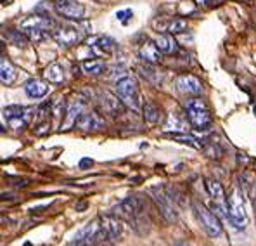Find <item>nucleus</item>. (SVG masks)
Listing matches in <instances>:
<instances>
[{
	"label": "nucleus",
	"instance_id": "1a4fd4ad",
	"mask_svg": "<svg viewBox=\"0 0 256 246\" xmlns=\"http://www.w3.org/2000/svg\"><path fill=\"white\" fill-rule=\"evenodd\" d=\"M150 194H152V199L156 203L160 213L164 217V220L170 222V224H175L178 220V211H176L175 201H172V198L160 187H152L150 189Z\"/></svg>",
	"mask_w": 256,
	"mask_h": 246
},
{
	"label": "nucleus",
	"instance_id": "ddd939ff",
	"mask_svg": "<svg viewBox=\"0 0 256 246\" xmlns=\"http://www.w3.org/2000/svg\"><path fill=\"white\" fill-rule=\"evenodd\" d=\"M175 85L178 92L186 94V96H199L202 92V85L199 78L192 77V75H180L175 80Z\"/></svg>",
	"mask_w": 256,
	"mask_h": 246
},
{
	"label": "nucleus",
	"instance_id": "39448f33",
	"mask_svg": "<svg viewBox=\"0 0 256 246\" xmlns=\"http://www.w3.org/2000/svg\"><path fill=\"white\" fill-rule=\"evenodd\" d=\"M227 211L230 217V225L237 230H244L248 225V215H246V206H244V198L242 192L239 189H234L232 194L228 196L227 201Z\"/></svg>",
	"mask_w": 256,
	"mask_h": 246
},
{
	"label": "nucleus",
	"instance_id": "a878e982",
	"mask_svg": "<svg viewBox=\"0 0 256 246\" xmlns=\"http://www.w3.org/2000/svg\"><path fill=\"white\" fill-rule=\"evenodd\" d=\"M206 189H208L210 196H212V199L214 203H222V205H224L225 191L220 182H216V180H206Z\"/></svg>",
	"mask_w": 256,
	"mask_h": 246
},
{
	"label": "nucleus",
	"instance_id": "72a5a7b5",
	"mask_svg": "<svg viewBox=\"0 0 256 246\" xmlns=\"http://www.w3.org/2000/svg\"><path fill=\"white\" fill-rule=\"evenodd\" d=\"M253 196H254V198H253V205H254V208H256V191H254V194H253Z\"/></svg>",
	"mask_w": 256,
	"mask_h": 246
},
{
	"label": "nucleus",
	"instance_id": "2eb2a0df",
	"mask_svg": "<svg viewBox=\"0 0 256 246\" xmlns=\"http://www.w3.org/2000/svg\"><path fill=\"white\" fill-rule=\"evenodd\" d=\"M104 127V122L99 118V115L92 111H85L84 115L80 116V120L76 122V128L84 132H96V130H100Z\"/></svg>",
	"mask_w": 256,
	"mask_h": 246
},
{
	"label": "nucleus",
	"instance_id": "7ed1b4c3",
	"mask_svg": "<svg viewBox=\"0 0 256 246\" xmlns=\"http://www.w3.org/2000/svg\"><path fill=\"white\" fill-rule=\"evenodd\" d=\"M38 115V109L32 108H24V106H7L2 109V118L4 122H7V127H10L12 130L20 132L26 125H30L33 122V118Z\"/></svg>",
	"mask_w": 256,
	"mask_h": 246
},
{
	"label": "nucleus",
	"instance_id": "b1692460",
	"mask_svg": "<svg viewBox=\"0 0 256 246\" xmlns=\"http://www.w3.org/2000/svg\"><path fill=\"white\" fill-rule=\"evenodd\" d=\"M142 115H144V120L150 125H156L161 122V109L158 108L156 104L152 103H144L142 106Z\"/></svg>",
	"mask_w": 256,
	"mask_h": 246
},
{
	"label": "nucleus",
	"instance_id": "20e7f679",
	"mask_svg": "<svg viewBox=\"0 0 256 246\" xmlns=\"http://www.w3.org/2000/svg\"><path fill=\"white\" fill-rule=\"evenodd\" d=\"M109 239V236L104 230L102 224H100V218L97 220H92L88 222L85 227H82L76 234H74V239H73V244L76 246H96V244H100L102 241Z\"/></svg>",
	"mask_w": 256,
	"mask_h": 246
},
{
	"label": "nucleus",
	"instance_id": "c756f323",
	"mask_svg": "<svg viewBox=\"0 0 256 246\" xmlns=\"http://www.w3.org/2000/svg\"><path fill=\"white\" fill-rule=\"evenodd\" d=\"M66 113H68L66 104H64L62 99H59V97H58V101H54V103H52V115H54L56 120H61Z\"/></svg>",
	"mask_w": 256,
	"mask_h": 246
},
{
	"label": "nucleus",
	"instance_id": "393cba45",
	"mask_svg": "<svg viewBox=\"0 0 256 246\" xmlns=\"http://www.w3.org/2000/svg\"><path fill=\"white\" fill-rule=\"evenodd\" d=\"M22 32H24V35L28 37V40L32 44H42V42L48 40V37H52L50 30H44V28H26Z\"/></svg>",
	"mask_w": 256,
	"mask_h": 246
},
{
	"label": "nucleus",
	"instance_id": "0eeeda50",
	"mask_svg": "<svg viewBox=\"0 0 256 246\" xmlns=\"http://www.w3.org/2000/svg\"><path fill=\"white\" fill-rule=\"evenodd\" d=\"M52 39L61 47H73L85 39V32L74 25H61L52 30Z\"/></svg>",
	"mask_w": 256,
	"mask_h": 246
},
{
	"label": "nucleus",
	"instance_id": "dca6fc26",
	"mask_svg": "<svg viewBox=\"0 0 256 246\" xmlns=\"http://www.w3.org/2000/svg\"><path fill=\"white\" fill-rule=\"evenodd\" d=\"M26 28H44V30H54L56 25L50 18L42 16V14H33V16H28L26 20L21 21V30Z\"/></svg>",
	"mask_w": 256,
	"mask_h": 246
},
{
	"label": "nucleus",
	"instance_id": "f03ea898",
	"mask_svg": "<svg viewBox=\"0 0 256 246\" xmlns=\"http://www.w3.org/2000/svg\"><path fill=\"white\" fill-rule=\"evenodd\" d=\"M116 96L122 99V103L126 106L128 109L138 113L142 109V99H140V90H138V83L132 75H125V77L116 80Z\"/></svg>",
	"mask_w": 256,
	"mask_h": 246
},
{
	"label": "nucleus",
	"instance_id": "a211bd4d",
	"mask_svg": "<svg viewBox=\"0 0 256 246\" xmlns=\"http://www.w3.org/2000/svg\"><path fill=\"white\" fill-rule=\"evenodd\" d=\"M100 224H102L104 230L109 236V239H118L123 232V227H122V222H120L118 217H112V215H104L100 217Z\"/></svg>",
	"mask_w": 256,
	"mask_h": 246
},
{
	"label": "nucleus",
	"instance_id": "5701e85b",
	"mask_svg": "<svg viewBox=\"0 0 256 246\" xmlns=\"http://www.w3.org/2000/svg\"><path fill=\"white\" fill-rule=\"evenodd\" d=\"M85 113L84 106L80 103H73L68 106V113H66V123H64V130H68V128L71 127H76V122L80 120V116Z\"/></svg>",
	"mask_w": 256,
	"mask_h": 246
},
{
	"label": "nucleus",
	"instance_id": "cd10ccee",
	"mask_svg": "<svg viewBox=\"0 0 256 246\" xmlns=\"http://www.w3.org/2000/svg\"><path fill=\"white\" fill-rule=\"evenodd\" d=\"M152 66H154V64L146 63V66H144V64H140V66H138V70H140V75L146 78V80H149L152 83H158L161 80V77H160V73H158V71H154Z\"/></svg>",
	"mask_w": 256,
	"mask_h": 246
},
{
	"label": "nucleus",
	"instance_id": "c85d7f7f",
	"mask_svg": "<svg viewBox=\"0 0 256 246\" xmlns=\"http://www.w3.org/2000/svg\"><path fill=\"white\" fill-rule=\"evenodd\" d=\"M172 139L180 144H187V146H190V147H201L198 144V141H196V137H192L189 134H184V132H173Z\"/></svg>",
	"mask_w": 256,
	"mask_h": 246
},
{
	"label": "nucleus",
	"instance_id": "412c9836",
	"mask_svg": "<svg viewBox=\"0 0 256 246\" xmlns=\"http://www.w3.org/2000/svg\"><path fill=\"white\" fill-rule=\"evenodd\" d=\"M44 77L47 82L50 83H62L64 78H66V71H64L62 64L59 63H50L44 71Z\"/></svg>",
	"mask_w": 256,
	"mask_h": 246
},
{
	"label": "nucleus",
	"instance_id": "aec40b11",
	"mask_svg": "<svg viewBox=\"0 0 256 246\" xmlns=\"http://www.w3.org/2000/svg\"><path fill=\"white\" fill-rule=\"evenodd\" d=\"M154 42H156L158 49H160L163 54H176L178 52V44H176V40L173 39V35H158L156 39H154Z\"/></svg>",
	"mask_w": 256,
	"mask_h": 246
},
{
	"label": "nucleus",
	"instance_id": "2f4dec72",
	"mask_svg": "<svg viewBox=\"0 0 256 246\" xmlns=\"http://www.w3.org/2000/svg\"><path fill=\"white\" fill-rule=\"evenodd\" d=\"M134 16V13H132V9H123V11H118L116 13V18H118L122 23H128V20Z\"/></svg>",
	"mask_w": 256,
	"mask_h": 246
},
{
	"label": "nucleus",
	"instance_id": "6ab92c4d",
	"mask_svg": "<svg viewBox=\"0 0 256 246\" xmlns=\"http://www.w3.org/2000/svg\"><path fill=\"white\" fill-rule=\"evenodd\" d=\"M16 78H18V71L12 66V63L6 58L0 59V82L4 85H10V83L16 82Z\"/></svg>",
	"mask_w": 256,
	"mask_h": 246
},
{
	"label": "nucleus",
	"instance_id": "4be33fe9",
	"mask_svg": "<svg viewBox=\"0 0 256 246\" xmlns=\"http://www.w3.org/2000/svg\"><path fill=\"white\" fill-rule=\"evenodd\" d=\"M82 70L90 77H100V75L106 73L108 66L102 59H86V61L82 63Z\"/></svg>",
	"mask_w": 256,
	"mask_h": 246
},
{
	"label": "nucleus",
	"instance_id": "f3484780",
	"mask_svg": "<svg viewBox=\"0 0 256 246\" xmlns=\"http://www.w3.org/2000/svg\"><path fill=\"white\" fill-rule=\"evenodd\" d=\"M24 90L32 99H42L48 94V85L47 82L40 80V78H30L24 83Z\"/></svg>",
	"mask_w": 256,
	"mask_h": 246
},
{
	"label": "nucleus",
	"instance_id": "9b49d317",
	"mask_svg": "<svg viewBox=\"0 0 256 246\" xmlns=\"http://www.w3.org/2000/svg\"><path fill=\"white\" fill-rule=\"evenodd\" d=\"M54 9L59 16L66 18V20H84L85 18V6L80 2H73V0H56Z\"/></svg>",
	"mask_w": 256,
	"mask_h": 246
},
{
	"label": "nucleus",
	"instance_id": "f704fd0d",
	"mask_svg": "<svg viewBox=\"0 0 256 246\" xmlns=\"http://www.w3.org/2000/svg\"><path fill=\"white\" fill-rule=\"evenodd\" d=\"M175 246H189V244H187V243H176Z\"/></svg>",
	"mask_w": 256,
	"mask_h": 246
},
{
	"label": "nucleus",
	"instance_id": "7c9ffc66",
	"mask_svg": "<svg viewBox=\"0 0 256 246\" xmlns=\"http://www.w3.org/2000/svg\"><path fill=\"white\" fill-rule=\"evenodd\" d=\"M9 40H12V44L14 45H18V47H24L26 44H28V37L24 35V32H12V33H9Z\"/></svg>",
	"mask_w": 256,
	"mask_h": 246
},
{
	"label": "nucleus",
	"instance_id": "9d476101",
	"mask_svg": "<svg viewBox=\"0 0 256 246\" xmlns=\"http://www.w3.org/2000/svg\"><path fill=\"white\" fill-rule=\"evenodd\" d=\"M86 45L90 47L92 54L96 58H104V56H112L118 49V44L116 40H112L111 37L108 35H97L92 37V39L86 40Z\"/></svg>",
	"mask_w": 256,
	"mask_h": 246
},
{
	"label": "nucleus",
	"instance_id": "423d86ee",
	"mask_svg": "<svg viewBox=\"0 0 256 246\" xmlns=\"http://www.w3.org/2000/svg\"><path fill=\"white\" fill-rule=\"evenodd\" d=\"M186 115H187V118H189V122L194 125L196 128H199V130H201V128H206L210 123H212L210 109L201 97H192V99L187 101Z\"/></svg>",
	"mask_w": 256,
	"mask_h": 246
},
{
	"label": "nucleus",
	"instance_id": "f257e3e1",
	"mask_svg": "<svg viewBox=\"0 0 256 246\" xmlns=\"http://www.w3.org/2000/svg\"><path fill=\"white\" fill-rule=\"evenodd\" d=\"M112 211H114L116 217H122L130 222V225L134 227L138 234L149 232V229H150L149 215L144 206V201H142L138 196H128V198L123 199Z\"/></svg>",
	"mask_w": 256,
	"mask_h": 246
},
{
	"label": "nucleus",
	"instance_id": "4468645a",
	"mask_svg": "<svg viewBox=\"0 0 256 246\" xmlns=\"http://www.w3.org/2000/svg\"><path fill=\"white\" fill-rule=\"evenodd\" d=\"M138 56H140L142 61L149 63V64H158L163 61V52L158 49L156 42L146 40L144 44L138 47Z\"/></svg>",
	"mask_w": 256,
	"mask_h": 246
},
{
	"label": "nucleus",
	"instance_id": "473e14b6",
	"mask_svg": "<svg viewBox=\"0 0 256 246\" xmlns=\"http://www.w3.org/2000/svg\"><path fill=\"white\" fill-rule=\"evenodd\" d=\"M92 163H94V161L92 160H84V161H82V168H84V166H86V165H90V166H92Z\"/></svg>",
	"mask_w": 256,
	"mask_h": 246
},
{
	"label": "nucleus",
	"instance_id": "6e6552de",
	"mask_svg": "<svg viewBox=\"0 0 256 246\" xmlns=\"http://www.w3.org/2000/svg\"><path fill=\"white\" fill-rule=\"evenodd\" d=\"M194 211L196 215H198L199 222L202 224L204 227V230L208 232L210 237H220L222 236V224H220V218H218V215L214 213V211L208 210L204 205H201V203H194Z\"/></svg>",
	"mask_w": 256,
	"mask_h": 246
},
{
	"label": "nucleus",
	"instance_id": "f8f14e48",
	"mask_svg": "<svg viewBox=\"0 0 256 246\" xmlns=\"http://www.w3.org/2000/svg\"><path fill=\"white\" fill-rule=\"evenodd\" d=\"M99 103H100V108H102V111L108 113V115H111V116L123 115V109L126 108V106L122 103V99H120L118 96L108 92V90H102V92H100Z\"/></svg>",
	"mask_w": 256,
	"mask_h": 246
},
{
	"label": "nucleus",
	"instance_id": "bb28decb",
	"mask_svg": "<svg viewBox=\"0 0 256 246\" xmlns=\"http://www.w3.org/2000/svg\"><path fill=\"white\" fill-rule=\"evenodd\" d=\"M187 30V21L182 20V18H175V20L168 21V28L166 32L170 35H178V33H184Z\"/></svg>",
	"mask_w": 256,
	"mask_h": 246
}]
</instances>
